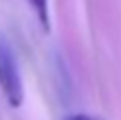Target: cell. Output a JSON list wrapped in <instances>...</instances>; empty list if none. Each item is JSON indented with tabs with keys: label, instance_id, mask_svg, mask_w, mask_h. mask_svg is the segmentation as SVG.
Returning a JSON list of instances; mask_svg holds the SVG:
<instances>
[{
	"label": "cell",
	"instance_id": "6da1fadb",
	"mask_svg": "<svg viewBox=\"0 0 121 120\" xmlns=\"http://www.w3.org/2000/svg\"><path fill=\"white\" fill-rule=\"evenodd\" d=\"M0 88L10 106L18 108L24 102V86L20 78L18 62L14 58L10 44L2 36H0Z\"/></svg>",
	"mask_w": 121,
	"mask_h": 120
},
{
	"label": "cell",
	"instance_id": "7a4b0ae2",
	"mask_svg": "<svg viewBox=\"0 0 121 120\" xmlns=\"http://www.w3.org/2000/svg\"><path fill=\"white\" fill-rule=\"evenodd\" d=\"M32 4V8L36 10L40 24L44 26V30H50V14H48V0H28Z\"/></svg>",
	"mask_w": 121,
	"mask_h": 120
},
{
	"label": "cell",
	"instance_id": "3957f363",
	"mask_svg": "<svg viewBox=\"0 0 121 120\" xmlns=\"http://www.w3.org/2000/svg\"><path fill=\"white\" fill-rule=\"evenodd\" d=\"M65 120H97V118H91V116H85V114H75V116H68Z\"/></svg>",
	"mask_w": 121,
	"mask_h": 120
}]
</instances>
